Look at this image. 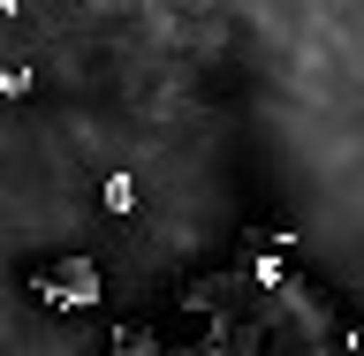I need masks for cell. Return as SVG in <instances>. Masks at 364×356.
Masks as SVG:
<instances>
[{
    "instance_id": "3957f363",
    "label": "cell",
    "mask_w": 364,
    "mask_h": 356,
    "mask_svg": "<svg viewBox=\"0 0 364 356\" xmlns=\"http://www.w3.org/2000/svg\"><path fill=\"white\" fill-rule=\"evenodd\" d=\"M99 205H107L114 220H129V212H136V175H107V182H99Z\"/></svg>"
},
{
    "instance_id": "7a4b0ae2",
    "label": "cell",
    "mask_w": 364,
    "mask_h": 356,
    "mask_svg": "<svg viewBox=\"0 0 364 356\" xmlns=\"http://www.w3.org/2000/svg\"><path fill=\"white\" fill-rule=\"evenodd\" d=\"M250 288H266V296L289 288V250H250Z\"/></svg>"
},
{
    "instance_id": "277c9868",
    "label": "cell",
    "mask_w": 364,
    "mask_h": 356,
    "mask_svg": "<svg viewBox=\"0 0 364 356\" xmlns=\"http://www.w3.org/2000/svg\"><path fill=\"white\" fill-rule=\"evenodd\" d=\"M114 349H136V356H144V349H159V334H152V326H114Z\"/></svg>"
},
{
    "instance_id": "5b68a950",
    "label": "cell",
    "mask_w": 364,
    "mask_h": 356,
    "mask_svg": "<svg viewBox=\"0 0 364 356\" xmlns=\"http://www.w3.org/2000/svg\"><path fill=\"white\" fill-rule=\"evenodd\" d=\"M31 84H38L31 68H0V99H31Z\"/></svg>"
},
{
    "instance_id": "6da1fadb",
    "label": "cell",
    "mask_w": 364,
    "mask_h": 356,
    "mask_svg": "<svg viewBox=\"0 0 364 356\" xmlns=\"http://www.w3.org/2000/svg\"><path fill=\"white\" fill-rule=\"evenodd\" d=\"M31 296H38V303H53V311H99V266H91V258H61V273H38V281H31Z\"/></svg>"
}]
</instances>
